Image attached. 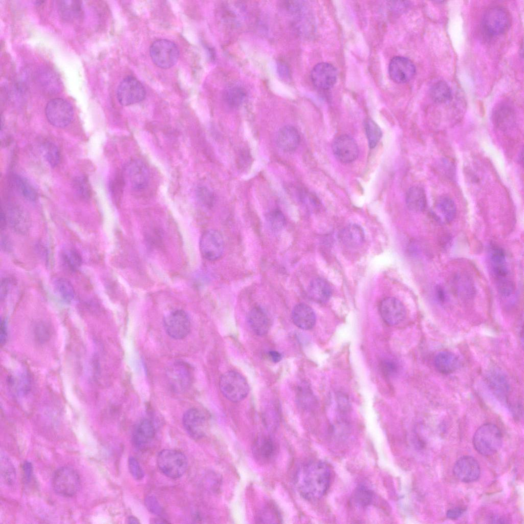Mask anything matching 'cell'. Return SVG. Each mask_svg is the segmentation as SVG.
<instances>
[{"label":"cell","mask_w":524,"mask_h":524,"mask_svg":"<svg viewBox=\"0 0 524 524\" xmlns=\"http://www.w3.org/2000/svg\"><path fill=\"white\" fill-rule=\"evenodd\" d=\"M331 471L328 465L321 461H311L298 470L295 479L296 488L305 499L316 500L328 490Z\"/></svg>","instance_id":"cell-1"},{"label":"cell","mask_w":524,"mask_h":524,"mask_svg":"<svg viewBox=\"0 0 524 524\" xmlns=\"http://www.w3.org/2000/svg\"><path fill=\"white\" fill-rule=\"evenodd\" d=\"M503 437L501 431L495 425L486 423L480 426L473 438L474 449L481 454L490 456L501 448Z\"/></svg>","instance_id":"cell-2"},{"label":"cell","mask_w":524,"mask_h":524,"mask_svg":"<svg viewBox=\"0 0 524 524\" xmlns=\"http://www.w3.org/2000/svg\"><path fill=\"white\" fill-rule=\"evenodd\" d=\"M80 478L72 467L63 466L57 469L52 478V486L54 492L64 497H71L79 490Z\"/></svg>","instance_id":"cell-3"},{"label":"cell","mask_w":524,"mask_h":524,"mask_svg":"<svg viewBox=\"0 0 524 524\" xmlns=\"http://www.w3.org/2000/svg\"><path fill=\"white\" fill-rule=\"evenodd\" d=\"M157 462L160 470L171 478L181 477L188 466L186 455L182 452L176 450L164 449L161 451L158 455Z\"/></svg>","instance_id":"cell-4"},{"label":"cell","mask_w":524,"mask_h":524,"mask_svg":"<svg viewBox=\"0 0 524 524\" xmlns=\"http://www.w3.org/2000/svg\"><path fill=\"white\" fill-rule=\"evenodd\" d=\"M219 386L222 394L233 402L244 400L249 391V385L245 378L234 371L224 373L220 378Z\"/></svg>","instance_id":"cell-5"},{"label":"cell","mask_w":524,"mask_h":524,"mask_svg":"<svg viewBox=\"0 0 524 524\" xmlns=\"http://www.w3.org/2000/svg\"><path fill=\"white\" fill-rule=\"evenodd\" d=\"M149 53L154 63L162 69H168L175 65L180 54L177 45L165 39L154 41L150 47Z\"/></svg>","instance_id":"cell-6"},{"label":"cell","mask_w":524,"mask_h":524,"mask_svg":"<svg viewBox=\"0 0 524 524\" xmlns=\"http://www.w3.org/2000/svg\"><path fill=\"white\" fill-rule=\"evenodd\" d=\"M511 16L508 11L500 6H493L484 13L482 26L490 35L497 36L506 32L510 26Z\"/></svg>","instance_id":"cell-7"},{"label":"cell","mask_w":524,"mask_h":524,"mask_svg":"<svg viewBox=\"0 0 524 524\" xmlns=\"http://www.w3.org/2000/svg\"><path fill=\"white\" fill-rule=\"evenodd\" d=\"M491 273L497 289L510 286L514 283L509 276L506 256L504 250L496 245L491 246L489 252Z\"/></svg>","instance_id":"cell-8"},{"label":"cell","mask_w":524,"mask_h":524,"mask_svg":"<svg viewBox=\"0 0 524 524\" xmlns=\"http://www.w3.org/2000/svg\"><path fill=\"white\" fill-rule=\"evenodd\" d=\"M45 114L48 121L52 125L62 128L72 122L74 111L68 101L61 98H56L48 102Z\"/></svg>","instance_id":"cell-9"},{"label":"cell","mask_w":524,"mask_h":524,"mask_svg":"<svg viewBox=\"0 0 524 524\" xmlns=\"http://www.w3.org/2000/svg\"><path fill=\"white\" fill-rule=\"evenodd\" d=\"M146 91L142 84L135 77L128 76L120 83L117 90V98L120 104L130 105L143 101Z\"/></svg>","instance_id":"cell-10"},{"label":"cell","mask_w":524,"mask_h":524,"mask_svg":"<svg viewBox=\"0 0 524 524\" xmlns=\"http://www.w3.org/2000/svg\"><path fill=\"white\" fill-rule=\"evenodd\" d=\"M170 387L176 392L186 391L193 380V371L190 366L184 362H174L166 371Z\"/></svg>","instance_id":"cell-11"},{"label":"cell","mask_w":524,"mask_h":524,"mask_svg":"<svg viewBox=\"0 0 524 524\" xmlns=\"http://www.w3.org/2000/svg\"><path fill=\"white\" fill-rule=\"evenodd\" d=\"M200 250L202 256L209 261L220 259L224 251V241L217 230L210 229L202 235L200 239Z\"/></svg>","instance_id":"cell-12"},{"label":"cell","mask_w":524,"mask_h":524,"mask_svg":"<svg viewBox=\"0 0 524 524\" xmlns=\"http://www.w3.org/2000/svg\"><path fill=\"white\" fill-rule=\"evenodd\" d=\"M163 323L167 334L175 339L184 338L190 332L189 317L182 310H177L167 314L164 318Z\"/></svg>","instance_id":"cell-13"},{"label":"cell","mask_w":524,"mask_h":524,"mask_svg":"<svg viewBox=\"0 0 524 524\" xmlns=\"http://www.w3.org/2000/svg\"><path fill=\"white\" fill-rule=\"evenodd\" d=\"M123 179L135 190H142L147 185L149 172L144 163L139 160H132L124 166Z\"/></svg>","instance_id":"cell-14"},{"label":"cell","mask_w":524,"mask_h":524,"mask_svg":"<svg viewBox=\"0 0 524 524\" xmlns=\"http://www.w3.org/2000/svg\"><path fill=\"white\" fill-rule=\"evenodd\" d=\"M34 79L38 89L46 95H53L62 90V81L52 69L41 67L34 73Z\"/></svg>","instance_id":"cell-15"},{"label":"cell","mask_w":524,"mask_h":524,"mask_svg":"<svg viewBox=\"0 0 524 524\" xmlns=\"http://www.w3.org/2000/svg\"><path fill=\"white\" fill-rule=\"evenodd\" d=\"M332 150L335 157L343 163L355 161L358 155L359 149L355 140L347 135L337 137L332 143Z\"/></svg>","instance_id":"cell-16"},{"label":"cell","mask_w":524,"mask_h":524,"mask_svg":"<svg viewBox=\"0 0 524 524\" xmlns=\"http://www.w3.org/2000/svg\"><path fill=\"white\" fill-rule=\"evenodd\" d=\"M453 472L459 481L464 483H471L478 479L481 474V469L476 459L471 456L465 455L455 462Z\"/></svg>","instance_id":"cell-17"},{"label":"cell","mask_w":524,"mask_h":524,"mask_svg":"<svg viewBox=\"0 0 524 524\" xmlns=\"http://www.w3.org/2000/svg\"><path fill=\"white\" fill-rule=\"evenodd\" d=\"M390 77L395 82L404 83L410 81L416 74V67L408 58L402 56L394 57L388 67Z\"/></svg>","instance_id":"cell-18"},{"label":"cell","mask_w":524,"mask_h":524,"mask_svg":"<svg viewBox=\"0 0 524 524\" xmlns=\"http://www.w3.org/2000/svg\"><path fill=\"white\" fill-rule=\"evenodd\" d=\"M337 72L331 64L321 62L317 64L311 72V78L314 85L320 90L332 88L337 81Z\"/></svg>","instance_id":"cell-19"},{"label":"cell","mask_w":524,"mask_h":524,"mask_svg":"<svg viewBox=\"0 0 524 524\" xmlns=\"http://www.w3.org/2000/svg\"><path fill=\"white\" fill-rule=\"evenodd\" d=\"M182 423L185 429L192 438L199 439L205 435L207 419L198 409L192 408L187 410L183 415Z\"/></svg>","instance_id":"cell-20"},{"label":"cell","mask_w":524,"mask_h":524,"mask_svg":"<svg viewBox=\"0 0 524 524\" xmlns=\"http://www.w3.org/2000/svg\"><path fill=\"white\" fill-rule=\"evenodd\" d=\"M379 311L383 320L390 325H395L402 322L405 318L406 312L403 304L394 297H387L380 303Z\"/></svg>","instance_id":"cell-21"},{"label":"cell","mask_w":524,"mask_h":524,"mask_svg":"<svg viewBox=\"0 0 524 524\" xmlns=\"http://www.w3.org/2000/svg\"><path fill=\"white\" fill-rule=\"evenodd\" d=\"M254 457L260 463H268L274 457L277 451V446L272 438L268 435L258 437L253 445Z\"/></svg>","instance_id":"cell-22"},{"label":"cell","mask_w":524,"mask_h":524,"mask_svg":"<svg viewBox=\"0 0 524 524\" xmlns=\"http://www.w3.org/2000/svg\"><path fill=\"white\" fill-rule=\"evenodd\" d=\"M432 214L435 219L443 224H449L453 221L456 214L454 202L449 197L442 196L435 201Z\"/></svg>","instance_id":"cell-23"},{"label":"cell","mask_w":524,"mask_h":524,"mask_svg":"<svg viewBox=\"0 0 524 524\" xmlns=\"http://www.w3.org/2000/svg\"><path fill=\"white\" fill-rule=\"evenodd\" d=\"M292 318L294 323L302 330L312 329L316 322L314 310L304 303H298L294 306L292 312Z\"/></svg>","instance_id":"cell-24"},{"label":"cell","mask_w":524,"mask_h":524,"mask_svg":"<svg viewBox=\"0 0 524 524\" xmlns=\"http://www.w3.org/2000/svg\"><path fill=\"white\" fill-rule=\"evenodd\" d=\"M300 136L297 129L291 125L282 127L276 136V143L283 151L291 152L299 145Z\"/></svg>","instance_id":"cell-25"},{"label":"cell","mask_w":524,"mask_h":524,"mask_svg":"<svg viewBox=\"0 0 524 524\" xmlns=\"http://www.w3.org/2000/svg\"><path fill=\"white\" fill-rule=\"evenodd\" d=\"M486 380L494 395L500 400L506 401L510 394V385L505 375L494 369L489 372Z\"/></svg>","instance_id":"cell-26"},{"label":"cell","mask_w":524,"mask_h":524,"mask_svg":"<svg viewBox=\"0 0 524 524\" xmlns=\"http://www.w3.org/2000/svg\"><path fill=\"white\" fill-rule=\"evenodd\" d=\"M247 320L250 328L256 335L263 336L267 333L270 326L269 318L261 307L253 308L248 314Z\"/></svg>","instance_id":"cell-27"},{"label":"cell","mask_w":524,"mask_h":524,"mask_svg":"<svg viewBox=\"0 0 524 524\" xmlns=\"http://www.w3.org/2000/svg\"><path fill=\"white\" fill-rule=\"evenodd\" d=\"M332 293V290L330 284L321 278L313 279L307 288L309 297L318 303H324L328 301Z\"/></svg>","instance_id":"cell-28"},{"label":"cell","mask_w":524,"mask_h":524,"mask_svg":"<svg viewBox=\"0 0 524 524\" xmlns=\"http://www.w3.org/2000/svg\"><path fill=\"white\" fill-rule=\"evenodd\" d=\"M155 434L152 422L148 419L142 420L136 427L133 433L132 442L134 445L138 448L145 447L151 441Z\"/></svg>","instance_id":"cell-29"},{"label":"cell","mask_w":524,"mask_h":524,"mask_svg":"<svg viewBox=\"0 0 524 524\" xmlns=\"http://www.w3.org/2000/svg\"><path fill=\"white\" fill-rule=\"evenodd\" d=\"M57 6L60 17L66 21L76 20L82 15V4L80 1H58L57 2Z\"/></svg>","instance_id":"cell-30"},{"label":"cell","mask_w":524,"mask_h":524,"mask_svg":"<svg viewBox=\"0 0 524 524\" xmlns=\"http://www.w3.org/2000/svg\"><path fill=\"white\" fill-rule=\"evenodd\" d=\"M434 365L441 374H449L456 370L460 365L458 357L449 351L438 353L434 358Z\"/></svg>","instance_id":"cell-31"},{"label":"cell","mask_w":524,"mask_h":524,"mask_svg":"<svg viewBox=\"0 0 524 524\" xmlns=\"http://www.w3.org/2000/svg\"><path fill=\"white\" fill-rule=\"evenodd\" d=\"M406 203L408 209L412 211H423L427 205L424 189L420 186L410 187L406 193Z\"/></svg>","instance_id":"cell-32"},{"label":"cell","mask_w":524,"mask_h":524,"mask_svg":"<svg viewBox=\"0 0 524 524\" xmlns=\"http://www.w3.org/2000/svg\"><path fill=\"white\" fill-rule=\"evenodd\" d=\"M340 238L345 246L355 248L361 245L364 239L363 229L356 224H351L344 228L340 234Z\"/></svg>","instance_id":"cell-33"},{"label":"cell","mask_w":524,"mask_h":524,"mask_svg":"<svg viewBox=\"0 0 524 524\" xmlns=\"http://www.w3.org/2000/svg\"><path fill=\"white\" fill-rule=\"evenodd\" d=\"M453 288L458 296L464 298H470L474 295L473 283L465 274H457L453 278Z\"/></svg>","instance_id":"cell-34"},{"label":"cell","mask_w":524,"mask_h":524,"mask_svg":"<svg viewBox=\"0 0 524 524\" xmlns=\"http://www.w3.org/2000/svg\"><path fill=\"white\" fill-rule=\"evenodd\" d=\"M7 215L6 214L7 220H9L10 225L14 230L19 233H25L28 232L30 228V222L23 212L16 209H11Z\"/></svg>","instance_id":"cell-35"},{"label":"cell","mask_w":524,"mask_h":524,"mask_svg":"<svg viewBox=\"0 0 524 524\" xmlns=\"http://www.w3.org/2000/svg\"><path fill=\"white\" fill-rule=\"evenodd\" d=\"M495 123L498 126L507 127L514 122V113L510 106L503 103L496 106L493 113Z\"/></svg>","instance_id":"cell-36"},{"label":"cell","mask_w":524,"mask_h":524,"mask_svg":"<svg viewBox=\"0 0 524 524\" xmlns=\"http://www.w3.org/2000/svg\"><path fill=\"white\" fill-rule=\"evenodd\" d=\"M1 477L4 484L12 488L16 483V474L14 466L11 460L5 455H1Z\"/></svg>","instance_id":"cell-37"},{"label":"cell","mask_w":524,"mask_h":524,"mask_svg":"<svg viewBox=\"0 0 524 524\" xmlns=\"http://www.w3.org/2000/svg\"><path fill=\"white\" fill-rule=\"evenodd\" d=\"M55 292L64 302L69 303L75 297L74 288L69 281L64 278H57L53 281Z\"/></svg>","instance_id":"cell-38"},{"label":"cell","mask_w":524,"mask_h":524,"mask_svg":"<svg viewBox=\"0 0 524 524\" xmlns=\"http://www.w3.org/2000/svg\"><path fill=\"white\" fill-rule=\"evenodd\" d=\"M431 99L437 103H444L448 101L452 97L451 90L448 84L440 80L433 84L429 91Z\"/></svg>","instance_id":"cell-39"},{"label":"cell","mask_w":524,"mask_h":524,"mask_svg":"<svg viewBox=\"0 0 524 524\" xmlns=\"http://www.w3.org/2000/svg\"><path fill=\"white\" fill-rule=\"evenodd\" d=\"M61 260L63 266L69 271H77L82 264V257L80 253L74 248H66L61 254Z\"/></svg>","instance_id":"cell-40"},{"label":"cell","mask_w":524,"mask_h":524,"mask_svg":"<svg viewBox=\"0 0 524 524\" xmlns=\"http://www.w3.org/2000/svg\"><path fill=\"white\" fill-rule=\"evenodd\" d=\"M246 97L245 90L239 86H231L225 92L224 98L226 103L230 106L236 107L239 106Z\"/></svg>","instance_id":"cell-41"},{"label":"cell","mask_w":524,"mask_h":524,"mask_svg":"<svg viewBox=\"0 0 524 524\" xmlns=\"http://www.w3.org/2000/svg\"><path fill=\"white\" fill-rule=\"evenodd\" d=\"M364 129L370 148H374L380 140L382 133L379 126L372 119L364 121Z\"/></svg>","instance_id":"cell-42"},{"label":"cell","mask_w":524,"mask_h":524,"mask_svg":"<svg viewBox=\"0 0 524 524\" xmlns=\"http://www.w3.org/2000/svg\"><path fill=\"white\" fill-rule=\"evenodd\" d=\"M15 185L20 193L27 200L35 201L37 198V193L34 188L29 183L27 179L20 176L14 177Z\"/></svg>","instance_id":"cell-43"},{"label":"cell","mask_w":524,"mask_h":524,"mask_svg":"<svg viewBox=\"0 0 524 524\" xmlns=\"http://www.w3.org/2000/svg\"><path fill=\"white\" fill-rule=\"evenodd\" d=\"M269 228L274 232L281 230L286 225V218L282 212L278 209L271 211L267 216Z\"/></svg>","instance_id":"cell-44"},{"label":"cell","mask_w":524,"mask_h":524,"mask_svg":"<svg viewBox=\"0 0 524 524\" xmlns=\"http://www.w3.org/2000/svg\"><path fill=\"white\" fill-rule=\"evenodd\" d=\"M373 497V492L367 487L361 485L357 488L354 493L355 503L361 507L369 505Z\"/></svg>","instance_id":"cell-45"},{"label":"cell","mask_w":524,"mask_h":524,"mask_svg":"<svg viewBox=\"0 0 524 524\" xmlns=\"http://www.w3.org/2000/svg\"><path fill=\"white\" fill-rule=\"evenodd\" d=\"M74 188L78 195L83 199H89L91 195L90 185L88 179L83 176L76 178L73 182Z\"/></svg>","instance_id":"cell-46"},{"label":"cell","mask_w":524,"mask_h":524,"mask_svg":"<svg viewBox=\"0 0 524 524\" xmlns=\"http://www.w3.org/2000/svg\"><path fill=\"white\" fill-rule=\"evenodd\" d=\"M43 151L45 158L52 166L55 167L59 164L60 155L56 145L47 143L43 145Z\"/></svg>","instance_id":"cell-47"},{"label":"cell","mask_w":524,"mask_h":524,"mask_svg":"<svg viewBox=\"0 0 524 524\" xmlns=\"http://www.w3.org/2000/svg\"><path fill=\"white\" fill-rule=\"evenodd\" d=\"M261 522H279V517L276 511L271 507L265 508L262 510L258 518Z\"/></svg>","instance_id":"cell-48"},{"label":"cell","mask_w":524,"mask_h":524,"mask_svg":"<svg viewBox=\"0 0 524 524\" xmlns=\"http://www.w3.org/2000/svg\"><path fill=\"white\" fill-rule=\"evenodd\" d=\"M128 465L129 472L135 479L141 480L144 477V471L136 458L133 456L129 457Z\"/></svg>","instance_id":"cell-49"},{"label":"cell","mask_w":524,"mask_h":524,"mask_svg":"<svg viewBox=\"0 0 524 524\" xmlns=\"http://www.w3.org/2000/svg\"><path fill=\"white\" fill-rule=\"evenodd\" d=\"M145 505L148 510L151 513L159 515L162 512V508L155 496H147L145 499Z\"/></svg>","instance_id":"cell-50"},{"label":"cell","mask_w":524,"mask_h":524,"mask_svg":"<svg viewBox=\"0 0 524 524\" xmlns=\"http://www.w3.org/2000/svg\"><path fill=\"white\" fill-rule=\"evenodd\" d=\"M197 195L199 200L206 205L211 206L213 202V194L205 187H199L198 188Z\"/></svg>","instance_id":"cell-51"},{"label":"cell","mask_w":524,"mask_h":524,"mask_svg":"<svg viewBox=\"0 0 524 524\" xmlns=\"http://www.w3.org/2000/svg\"><path fill=\"white\" fill-rule=\"evenodd\" d=\"M465 511L464 509L461 507L450 509L446 512V516L450 519L455 520L460 518Z\"/></svg>","instance_id":"cell-52"},{"label":"cell","mask_w":524,"mask_h":524,"mask_svg":"<svg viewBox=\"0 0 524 524\" xmlns=\"http://www.w3.org/2000/svg\"><path fill=\"white\" fill-rule=\"evenodd\" d=\"M23 471L24 479L26 482H30L33 473L32 465L30 462L26 461L24 462L23 465Z\"/></svg>","instance_id":"cell-53"},{"label":"cell","mask_w":524,"mask_h":524,"mask_svg":"<svg viewBox=\"0 0 524 524\" xmlns=\"http://www.w3.org/2000/svg\"><path fill=\"white\" fill-rule=\"evenodd\" d=\"M10 285V281L7 278H5L2 281L1 285V299L2 301L6 297Z\"/></svg>","instance_id":"cell-54"},{"label":"cell","mask_w":524,"mask_h":524,"mask_svg":"<svg viewBox=\"0 0 524 524\" xmlns=\"http://www.w3.org/2000/svg\"><path fill=\"white\" fill-rule=\"evenodd\" d=\"M0 329L1 343L2 345H3L5 343L7 338V326L6 321L5 319H1Z\"/></svg>","instance_id":"cell-55"},{"label":"cell","mask_w":524,"mask_h":524,"mask_svg":"<svg viewBox=\"0 0 524 524\" xmlns=\"http://www.w3.org/2000/svg\"><path fill=\"white\" fill-rule=\"evenodd\" d=\"M383 370L387 374H391L397 370V366L395 363L390 361H386L383 364Z\"/></svg>","instance_id":"cell-56"},{"label":"cell","mask_w":524,"mask_h":524,"mask_svg":"<svg viewBox=\"0 0 524 524\" xmlns=\"http://www.w3.org/2000/svg\"><path fill=\"white\" fill-rule=\"evenodd\" d=\"M435 295L438 300L441 302H444L446 299V294L443 289L438 286L435 289Z\"/></svg>","instance_id":"cell-57"},{"label":"cell","mask_w":524,"mask_h":524,"mask_svg":"<svg viewBox=\"0 0 524 524\" xmlns=\"http://www.w3.org/2000/svg\"><path fill=\"white\" fill-rule=\"evenodd\" d=\"M269 356L272 361L275 363L279 362L282 358L281 355L279 352L275 351H270L269 353Z\"/></svg>","instance_id":"cell-58"},{"label":"cell","mask_w":524,"mask_h":524,"mask_svg":"<svg viewBox=\"0 0 524 524\" xmlns=\"http://www.w3.org/2000/svg\"><path fill=\"white\" fill-rule=\"evenodd\" d=\"M7 217L4 211L2 210L1 213V229L3 231L5 230L7 226Z\"/></svg>","instance_id":"cell-59"},{"label":"cell","mask_w":524,"mask_h":524,"mask_svg":"<svg viewBox=\"0 0 524 524\" xmlns=\"http://www.w3.org/2000/svg\"><path fill=\"white\" fill-rule=\"evenodd\" d=\"M1 245V246L4 248V249L7 250H8L10 247V243L8 241V239L5 236H4V237H2Z\"/></svg>","instance_id":"cell-60"},{"label":"cell","mask_w":524,"mask_h":524,"mask_svg":"<svg viewBox=\"0 0 524 524\" xmlns=\"http://www.w3.org/2000/svg\"><path fill=\"white\" fill-rule=\"evenodd\" d=\"M127 520L129 523H140L139 520L134 516H129Z\"/></svg>","instance_id":"cell-61"}]
</instances>
